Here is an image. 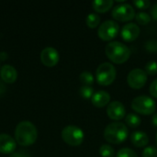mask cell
<instances>
[{
  "label": "cell",
  "instance_id": "cell-1",
  "mask_svg": "<svg viewBox=\"0 0 157 157\" xmlns=\"http://www.w3.org/2000/svg\"><path fill=\"white\" fill-rule=\"evenodd\" d=\"M38 137L37 128L28 121L19 122L15 130V140L22 146H29L34 144Z\"/></svg>",
  "mask_w": 157,
  "mask_h": 157
},
{
  "label": "cell",
  "instance_id": "cell-2",
  "mask_svg": "<svg viewBox=\"0 0 157 157\" xmlns=\"http://www.w3.org/2000/svg\"><path fill=\"white\" fill-rule=\"evenodd\" d=\"M105 53L111 62L120 64L129 60L131 56V50L122 42L110 41L105 48Z\"/></svg>",
  "mask_w": 157,
  "mask_h": 157
},
{
  "label": "cell",
  "instance_id": "cell-3",
  "mask_svg": "<svg viewBox=\"0 0 157 157\" xmlns=\"http://www.w3.org/2000/svg\"><path fill=\"white\" fill-rule=\"evenodd\" d=\"M128 134V127L124 123L119 121L109 123L104 130L105 140L113 144H120L125 142Z\"/></svg>",
  "mask_w": 157,
  "mask_h": 157
},
{
  "label": "cell",
  "instance_id": "cell-4",
  "mask_svg": "<svg viewBox=\"0 0 157 157\" xmlns=\"http://www.w3.org/2000/svg\"><path fill=\"white\" fill-rule=\"evenodd\" d=\"M132 109L139 114L151 115L156 110V103L152 98L143 95L132 99Z\"/></svg>",
  "mask_w": 157,
  "mask_h": 157
},
{
  "label": "cell",
  "instance_id": "cell-5",
  "mask_svg": "<svg viewBox=\"0 0 157 157\" xmlns=\"http://www.w3.org/2000/svg\"><path fill=\"white\" fill-rule=\"evenodd\" d=\"M116 68L110 63H102L98 65L96 71V78L99 85L109 86L116 79Z\"/></svg>",
  "mask_w": 157,
  "mask_h": 157
},
{
  "label": "cell",
  "instance_id": "cell-6",
  "mask_svg": "<svg viewBox=\"0 0 157 157\" xmlns=\"http://www.w3.org/2000/svg\"><path fill=\"white\" fill-rule=\"evenodd\" d=\"M62 138L67 144L71 146L80 145L85 138L84 132L77 126L68 125L62 131Z\"/></svg>",
  "mask_w": 157,
  "mask_h": 157
},
{
  "label": "cell",
  "instance_id": "cell-7",
  "mask_svg": "<svg viewBox=\"0 0 157 157\" xmlns=\"http://www.w3.org/2000/svg\"><path fill=\"white\" fill-rule=\"evenodd\" d=\"M120 31L119 24L114 20L104 21L98 29V35L102 40L109 41L117 37Z\"/></svg>",
  "mask_w": 157,
  "mask_h": 157
},
{
  "label": "cell",
  "instance_id": "cell-8",
  "mask_svg": "<svg viewBox=\"0 0 157 157\" xmlns=\"http://www.w3.org/2000/svg\"><path fill=\"white\" fill-rule=\"evenodd\" d=\"M111 16L114 19L121 22H126V21H131L132 20L136 14L133 6L130 4L124 3L116 6L113 7V10L111 12Z\"/></svg>",
  "mask_w": 157,
  "mask_h": 157
},
{
  "label": "cell",
  "instance_id": "cell-9",
  "mask_svg": "<svg viewBox=\"0 0 157 157\" xmlns=\"http://www.w3.org/2000/svg\"><path fill=\"white\" fill-rule=\"evenodd\" d=\"M147 74L144 70L140 68H135L132 70L127 76L128 85L133 89H140L147 82Z\"/></svg>",
  "mask_w": 157,
  "mask_h": 157
},
{
  "label": "cell",
  "instance_id": "cell-10",
  "mask_svg": "<svg viewBox=\"0 0 157 157\" xmlns=\"http://www.w3.org/2000/svg\"><path fill=\"white\" fill-rule=\"evenodd\" d=\"M59 52L53 47H46L40 52V61L45 66L52 67L56 65L59 62Z\"/></svg>",
  "mask_w": 157,
  "mask_h": 157
},
{
  "label": "cell",
  "instance_id": "cell-11",
  "mask_svg": "<svg viewBox=\"0 0 157 157\" xmlns=\"http://www.w3.org/2000/svg\"><path fill=\"white\" fill-rule=\"evenodd\" d=\"M107 114L113 121H121L126 117V109L124 105L120 101H112L108 105Z\"/></svg>",
  "mask_w": 157,
  "mask_h": 157
},
{
  "label": "cell",
  "instance_id": "cell-12",
  "mask_svg": "<svg viewBox=\"0 0 157 157\" xmlns=\"http://www.w3.org/2000/svg\"><path fill=\"white\" fill-rule=\"evenodd\" d=\"M140 32H141L140 27H139L137 24H135V23L130 22V23L125 24V25L121 28V38H122L125 41L131 42V41L135 40L139 37Z\"/></svg>",
  "mask_w": 157,
  "mask_h": 157
},
{
  "label": "cell",
  "instance_id": "cell-13",
  "mask_svg": "<svg viewBox=\"0 0 157 157\" xmlns=\"http://www.w3.org/2000/svg\"><path fill=\"white\" fill-rule=\"evenodd\" d=\"M16 141L13 137L8 134H0V153L2 154H12L16 149Z\"/></svg>",
  "mask_w": 157,
  "mask_h": 157
},
{
  "label": "cell",
  "instance_id": "cell-14",
  "mask_svg": "<svg viewBox=\"0 0 157 157\" xmlns=\"http://www.w3.org/2000/svg\"><path fill=\"white\" fill-rule=\"evenodd\" d=\"M0 76L5 83L11 84L16 81L17 77V73L14 66L10 64H5L0 69Z\"/></svg>",
  "mask_w": 157,
  "mask_h": 157
},
{
  "label": "cell",
  "instance_id": "cell-15",
  "mask_svg": "<svg viewBox=\"0 0 157 157\" xmlns=\"http://www.w3.org/2000/svg\"><path fill=\"white\" fill-rule=\"evenodd\" d=\"M92 104L97 108H104L110 102V95L104 90L98 91L94 93L93 97L91 98Z\"/></svg>",
  "mask_w": 157,
  "mask_h": 157
},
{
  "label": "cell",
  "instance_id": "cell-16",
  "mask_svg": "<svg viewBox=\"0 0 157 157\" xmlns=\"http://www.w3.org/2000/svg\"><path fill=\"white\" fill-rule=\"evenodd\" d=\"M131 141L133 145H135L138 148L145 147L149 143V137L148 135L142 131H136L133 132L131 135Z\"/></svg>",
  "mask_w": 157,
  "mask_h": 157
},
{
  "label": "cell",
  "instance_id": "cell-17",
  "mask_svg": "<svg viewBox=\"0 0 157 157\" xmlns=\"http://www.w3.org/2000/svg\"><path fill=\"white\" fill-rule=\"evenodd\" d=\"M113 4V0H97L92 3V6L95 11L98 13H105L112 7Z\"/></svg>",
  "mask_w": 157,
  "mask_h": 157
},
{
  "label": "cell",
  "instance_id": "cell-18",
  "mask_svg": "<svg viewBox=\"0 0 157 157\" xmlns=\"http://www.w3.org/2000/svg\"><path fill=\"white\" fill-rule=\"evenodd\" d=\"M124 119H125L126 124L131 128H137L141 125V122H142L140 116H138L135 113H130Z\"/></svg>",
  "mask_w": 157,
  "mask_h": 157
},
{
  "label": "cell",
  "instance_id": "cell-19",
  "mask_svg": "<svg viewBox=\"0 0 157 157\" xmlns=\"http://www.w3.org/2000/svg\"><path fill=\"white\" fill-rule=\"evenodd\" d=\"M86 23L90 29H96L100 23V17L96 13H90L86 17Z\"/></svg>",
  "mask_w": 157,
  "mask_h": 157
},
{
  "label": "cell",
  "instance_id": "cell-20",
  "mask_svg": "<svg viewBox=\"0 0 157 157\" xmlns=\"http://www.w3.org/2000/svg\"><path fill=\"white\" fill-rule=\"evenodd\" d=\"M79 79L81 81L82 84H84V86H90L94 83V76L93 75L88 72V71H84L80 74Z\"/></svg>",
  "mask_w": 157,
  "mask_h": 157
},
{
  "label": "cell",
  "instance_id": "cell-21",
  "mask_svg": "<svg viewBox=\"0 0 157 157\" xmlns=\"http://www.w3.org/2000/svg\"><path fill=\"white\" fill-rule=\"evenodd\" d=\"M99 155L102 157H114L115 151L109 144H103L99 148Z\"/></svg>",
  "mask_w": 157,
  "mask_h": 157
},
{
  "label": "cell",
  "instance_id": "cell-22",
  "mask_svg": "<svg viewBox=\"0 0 157 157\" xmlns=\"http://www.w3.org/2000/svg\"><path fill=\"white\" fill-rule=\"evenodd\" d=\"M80 96L86 99L91 98L94 95V88L90 86H83L79 89Z\"/></svg>",
  "mask_w": 157,
  "mask_h": 157
},
{
  "label": "cell",
  "instance_id": "cell-23",
  "mask_svg": "<svg viewBox=\"0 0 157 157\" xmlns=\"http://www.w3.org/2000/svg\"><path fill=\"white\" fill-rule=\"evenodd\" d=\"M135 18L141 25H147L151 21V16L146 12H139L136 14Z\"/></svg>",
  "mask_w": 157,
  "mask_h": 157
},
{
  "label": "cell",
  "instance_id": "cell-24",
  "mask_svg": "<svg viewBox=\"0 0 157 157\" xmlns=\"http://www.w3.org/2000/svg\"><path fill=\"white\" fill-rule=\"evenodd\" d=\"M116 157H138L137 154L130 148H121L117 153Z\"/></svg>",
  "mask_w": 157,
  "mask_h": 157
},
{
  "label": "cell",
  "instance_id": "cell-25",
  "mask_svg": "<svg viewBox=\"0 0 157 157\" xmlns=\"http://www.w3.org/2000/svg\"><path fill=\"white\" fill-rule=\"evenodd\" d=\"M144 48L150 53H157V40L152 39L147 40L144 44Z\"/></svg>",
  "mask_w": 157,
  "mask_h": 157
},
{
  "label": "cell",
  "instance_id": "cell-26",
  "mask_svg": "<svg viewBox=\"0 0 157 157\" xmlns=\"http://www.w3.org/2000/svg\"><path fill=\"white\" fill-rule=\"evenodd\" d=\"M142 157H157V148L154 145L145 147L142 153Z\"/></svg>",
  "mask_w": 157,
  "mask_h": 157
},
{
  "label": "cell",
  "instance_id": "cell-27",
  "mask_svg": "<svg viewBox=\"0 0 157 157\" xmlns=\"http://www.w3.org/2000/svg\"><path fill=\"white\" fill-rule=\"evenodd\" d=\"M145 72L147 75H155L157 74V63L155 61L148 62L145 65Z\"/></svg>",
  "mask_w": 157,
  "mask_h": 157
},
{
  "label": "cell",
  "instance_id": "cell-28",
  "mask_svg": "<svg viewBox=\"0 0 157 157\" xmlns=\"http://www.w3.org/2000/svg\"><path fill=\"white\" fill-rule=\"evenodd\" d=\"M133 5L139 9H147L151 6V2L148 0H134Z\"/></svg>",
  "mask_w": 157,
  "mask_h": 157
},
{
  "label": "cell",
  "instance_id": "cell-29",
  "mask_svg": "<svg viewBox=\"0 0 157 157\" xmlns=\"http://www.w3.org/2000/svg\"><path fill=\"white\" fill-rule=\"evenodd\" d=\"M149 92L151 94V96H153L154 98H157V78L155 79L151 85H150V88H149Z\"/></svg>",
  "mask_w": 157,
  "mask_h": 157
},
{
  "label": "cell",
  "instance_id": "cell-30",
  "mask_svg": "<svg viewBox=\"0 0 157 157\" xmlns=\"http://www.w3.org/2000/svg\"><path fill=\"white\" fill-rule=\"evenodd\" d=\"M9 157H30V155L29 152H27L25 150H20L18 152L12 153Z\"/></svg>",
  "mask_w": 157,
  "mask_h": 157
},
{
  "label": "cell",
  "instance_id": "cell-31",
  "mask_svg": "<svg viewBox=\"0 0 157 157\" xmlns=\"http://www.w3.org/2000/svg\"><path fill=\"white\" fill-rule=\"evenodd\" d=\"M151 16L155 20L157 21V3H155L151 8Z\"/></svg>",
  "mask_w": 157,
  "mask_h": 157
},
{
  "label": "cell",
  "instance_id": "cell-32",
  "mask_svg": "<svg viewBox=\"0 0 157 157\" xmlns=\"http://www.w3.org/2000/svg\"><path fill=\"white\" fill-rule=\"evenodd\" d=\"M6 92V86H5V84L2 82V80L0 79V96L4 95Z\"/></svg>",
  "mask_w": 157,
  "mask_h": 157
},
{
  "label": "cell",
  "instance_id": "cell-33",
  "mask_svg": "<svg viewBox=\"0 0 157 157\" xmlns=\"http://www.w3.org/2000/svg\"><path fill=\"white\" fill-rule=\"evenodd\" d=\"M152 123L155 127H157V112L154 114V116L152 118Z\"/></svg>",
  "mask_w": 157,
  "mask_h": 157
},
{
  "label": "cell",
  "instance_id": "cell-34",
  "mask_svg": "<svg viewBox=\"0 0 157 157\" xmlns=\"http://www.w3.org/2000/svg\"><path fill=\"white\" fill-rule=\"evenodd\" d=\"M155 141H156V144H157V132H156V136H155Z\"/></svg>",
  "mask_w": 157,
  "mask_h": 157
}]
</instances>
